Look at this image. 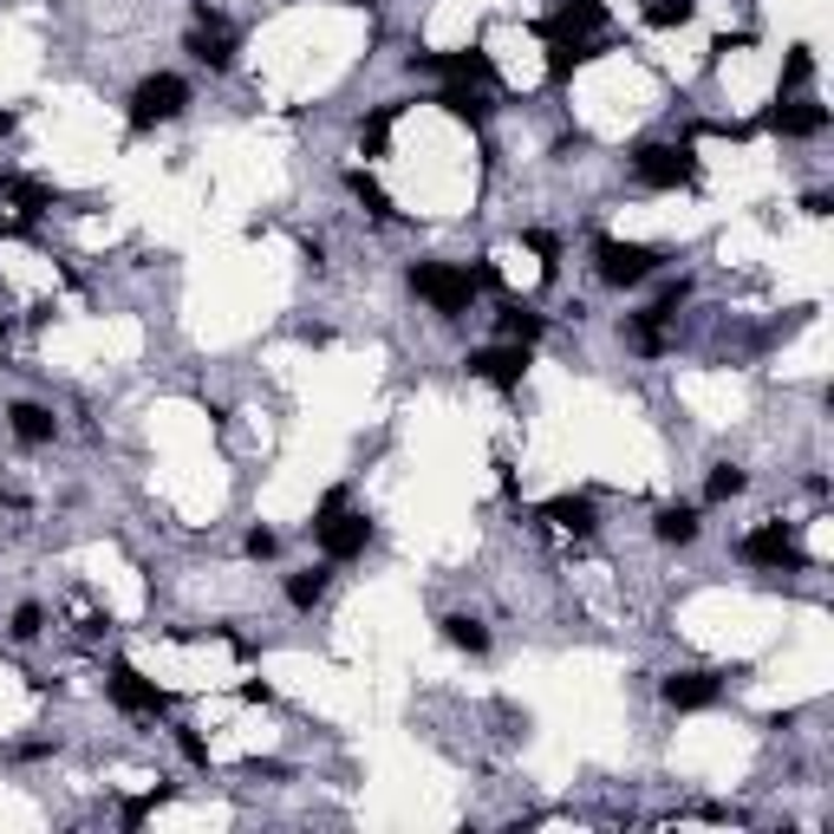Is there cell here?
<instances>
[{
  "label": "cell",
  "instance_id": "obj_1",
  "mask_svg": "<svg viewBox=\"0 0 834 834\" xmlns=\"http://www.w3.org/2000/svg\"><path fill=\"white\" fill-rule=\"evenodd\" d=\"M411 293H424L443 320H457V313H470V300L483 293V280L477 268H450V261H417L411 268Z\"/></svg>",
  "mask_w": 834,
  "mask_h": 834
},
{
  "label": "cell",
  "instance_id": "obj_2",
  "mask_svg": "<svg viewBox=\"0 0 834 834\" xmlns=\"http://www.w3.org/2000/svg\"><path fill=\"white\" fill-rule=\"evenodd\" d=\"M183 105H190V85H183L177 72H150L138 92H131V125H138V131H157V125H170Z\"/></svg>",
  "mask_w": 834,
  "mask_h": 834
},
{
  "label": "cell",
  "instance_id": "obj_3",
  "mask_svg": "<svg viewBox=\"0 0 834 834\" xmlns=\"http://www.w3.org/2000/svg\"><path fill=\"white\" fill-rule=\"evenodd\" d=\"M594 261H600V280H613V287H639V280L659 268V248H645V242H620V235H600V242H594Z\"/></svg>",
  "mask_w": 834,
  "mask_h": 834
},
{
  "label": "cell",
  "instance_id": "obj_4",
  "mask_svg": "<svg viewBox=\"0 0 834 834\" xmlns=\"http://www.w3.org/2000/svg\"><path fill=\"white\" fill-rule=\"evenodd\" d=\"M632 170H639L645 190H685V183H697V157L685 143H645Z\"/></svg>",
  "mask_w": 834,
  "mask_h": 834
},
{
  "label": "cell",
  "instance_id": "obj_5",
  "mask_svg": "<svg viewBox=\"0 0 834 834\" xmlns=\"http://www.w3.org/2000/svg\"><path fill=\"white\" fill-rule=\"evenodd\" d=\"M737 555L750 560V567H769V574H802V567H809L802 542H795L782 522H763L757 535H744V548H737Z\"/></svg>",
  "mask_w": 834,
  "mask_h": 834
},
{
  "label": "cell",
  "instance_id": "obj_6",
  "mask_svg": "<svg viewBox=\"0 0 834 834\" xmlns=\"http://www.w3.org/2000/svg\"><path fill=\"white\" fill-rule=\"evenodd\" d=\"M313 528H320V548H327V560H352V555H365V542H372V522H365V515H346V509H333V515H313Z\"/></svg>",
  "mask_w": 834,
  "mask_h": 834
},
{
  "label": "cell",
  "instance_id": "obj_7",
  "mask_svg": "<svg viewBox=\"0 0 834 834\" xmlns=\"http://www.w3.org/2000/svg\"><path fill=\"white\" fill-rule=\"evenodd\" d=\"M463 365H470V378H483L495 392H515L522 372H528V346H483V352H470Z\"/></svg>",
  "mask_w": 834,
  "mask_h": 834
},
{
  "label": "cell",
  "instance_id": "obj_8",
  "mask_svg": "<svg viewBox=\"0 0 834 834\" xmlns=\"http://www.w3.org/2000/svg\"><path fill=\"white\" fill-rule=\"evenodd\" d=\"M411 72H443L450 85H489L495 78L489 53H477V46H463V53H411Z\"/></svg>",
  "mask_w": 834,
  "mask_h": 834
},
{
  "label": "cell",
  "instance_id": "obj_9",
  "mask_svg": "<svg viewBox=\"0 0 834 834\" xmlns=\"http://www.w3.org/2000/svg\"><path fill=\"white\" fill-rule=\"evenodd\" d=\"M111 697H118L125 710H138V717H163V710H170V692H157L138 665H111Z\"/></svg>",
  "mask_w": 834,
  "mask_h": 834
},
{
  "label": "cell",
  "instance_id": "obj_10",
  "mask_svg": "<svg viewBox=\"0 0 834 834\" xmlns=\"http://www.w3.org/2000/svg\"><path fill=\"white\" fill-rule=\"evenodd\" d=\"M769 131H776V138H822V131H828V111H822L815 98H782V105L769 111Z\"/></svg>",
  "mask_w": 834,
  "mask_h": 834
},
{
  "label": "cell",
  "instance_id": "obj_11",
  "mask_svg": "<svg viewBox=\"0 0 834 834\" xmlns=\"http://www.w3.org/2000/svg\"><path fill=\"white\" fill-rule=\"evenodd\" d=\"M600 53H613V40H600V33H574V40H548V78H574V66H587V60H600Z\"/></svg>",
  "mask_w": 834,
  "mask_h": 834
},
{
  "label": "cell",
  "instance_id": "obj_12",
  "mask_svg": "<svg viewBox=\"0 0 834 834\" xmlns=\"http://www.w3.org/2000/svg\"><path fill=\"white\" fill-rule=\"evenodd\" d=\"M717 697H724L717 672H678V678H665V704H678V710H710Z\"/></svg>",
  "mask_w": 834,
  "mask_h": 834
},
{
  "label": "cell",
  "instance_id": "obj_13",
  "mask_svg": "<svg viewBox=\"0 0 834 834\" xmlns=\"http://www.w3.org/2000/svg\"><path fill=\"white\" fill-rule=\"evenodd\" d=\"M542 522H548V528H560V535H594L600 509H594V495H555V502L542 509Z\"/></svg>",
  "mask_w": 834,
  "mask_h": 834
},
{
  "label": "cell",
  "instance_id": "obj_14",
  "mask_svg": "<svg viewBox=\"0 0 834 834\" xmlns=\"http://www.w3.org/2000/svg\"><path fill=\"white\" fill-rule=\"evenodd\" d=\"M190 53H196L209 72H228V66H235V40H228V26H222V20L190 33Z\"/></svg>",
  "mask_w": 834,
  "mask_h": 834
},
{
  "label": "cell",
  "instance_id": "obj_15",
  "mask_svg": "<svg viewBox=\"0 0 834 834\" xmlns=\"http://www.w3.org/2000/svg\"><path fill=\"white\" fill-rule=\"evenodd\" d=\"M495 327H502V340H509V346H535V340L548 333V320H542V313H528V307H515V300L495 313Z\"/></svg>",
  "mask_w": 834,
  "mask_h": 834
},
{
  "label": "cell",
  "instance_id": "obj_16",
  "mask_svg": "<svg viewBox=\"0 0 834 834\" xmlns=\"http://www.w3.org/2000/svg\"><path fill=\"white\" fill-rule=\"evenodd\" d=\"M437 105H443L450 118H463V125H483V118H489L483 85H443V92H437Z\"/></svg>",
  "mask_w": 834,
  "mask_h": 834
},
{
  "label": "cell",
  "instance_id": "obj_17",
  "mask_svg": "<svg viewBox=\"0 0 834 834\" xmlns=\"http://www.w3.org/2000/svg\"><path fill=\"white\" fill-rule=\"evenodd\" d=\"M0 203H13L20 215H46L53 190H46V183H33V177H0Z\"/></svg>",
  "mask_w": 834,
  "mask_h": 834
},
{
  "label": "cell",
  "instance_id": "obj_18",
  "mask_svg": "<svg viewBox=\"0 0 834 834\" xmlns=\"http://www.w3.org/2000/svg\"><path fill=\"white\" fill-rule=\"evenodd\" d=\"M652 528H659V542H678L685 548V542H697V509L692 502H672V509H659Z\"/></svg>",
  "mask_w": 834,
  "mask_h": 834
},
{
  "label": "cell",
  "instance_id": "obj_19",
  "mask_svg": "<svg viewBox=\"0 0 834 834\" xmlns=\"http://www.w3.org/2000/svg\"><path fill=\"white\" fill-rule=\"evenodd\" d=\"M7 424H13L20 443H53V411H40V405H13Z\"/></svg>",
  "mask_w": 834,
  "mask_h": 834
},
{
  "label": "cell",
  "instance_id": "obj_20",
  "mask_svg": "<svg viewBox=\"0 0 834 834\" xmlns=\"http://www.w3.org/2000/svg\"><path fill=\"white\" fill-rule=\"evenodd\" d=\"M665 320H672V313L645 307V313H632V320H626V340H632L639 352H659V346H665Z\"/></svg>",
  "mask_w": 834,
  "mask_h": 834
},
{
  "label": "cell",
  "instance_id": "obj_21",
  "mask_svg": "<svg viewBox=\"0 0 834 834\" xmlns=\"http://www.w3.org/2000/svg\"><path fill=\"white\" fill-rule=\"evenodd\" d=\"M346 183H352V196L365 203V215H378V222H392V215H398V209H392V196H385V183H378V177H365V170H352Z\"/></svg>",
  "mask_w": 834,
  "mask_h": 834
},
{
  "label": "cell",
  "instance_id": "obj_22",
  "mask_svg": "<svg viewBox=\"0 0 834 834\" xmlns=\"http://www.w3.org/2000/svg\"><path fill=\"white\" fill-rule=\"evenodd\" d=\"M443 639H450V645H463V652H489L483 620H470V613H450V620H443Z\"/></svg>",
  "mask_w": 834,
  "mask_h": 834
},
{
  "label": "cell",
  "instance_id": "obj_23",
  "mask_svg": "<svg viewBox=\"0 0 834 834\" xmlns=\"http://www.w3.org/2000/svg\"><path fill=\"white\" fill-rule=\"evenodd\" d=\"M405 105H378L372 118H365V131H359V143H365V157H378L385 150V138H392V118H398Z\"/></svg>",
  "mask_w": 834,
  "mask_h": 834
},
{
  "label": "cell",
  "instance_id": "obj_24",
  "mask_svg": "<svg viewBox=\"0 0 834 834\" xmlns=\"http://www.w3.org/2000/svg\"><path fill=\"white\" fill-rule=\"evenodd\" d=\"M320 594H327V567H307V574L287 580V600L293 607H320Z\"/></svg>",
  "mask_w": 834,
  "mask_h": 834
},
{
  "label": "cell",
  "instance_id": "obj_25",
  "mask_svg": "<svg viewBox=\"0 0 834 834\" xmlns=\"http://www.w3.org/2000/svg\"><path fill=\"white\" fill-rule=\"evenodd\" d=\"M815 78V53L809 46H789V60H782V92H802Z\"/></svg>",
  "mask_w": 834,
  "mask_h": 834
},
{
  "label": "cell",
  "instance_id": "obj_26",
  "mask_svg": "<svg viewBox=\"0 0 834 834\" xmlns=\"http://www.w3.org/2000/svg\"><path fill=\"white\" fill-rule=\"evenodd\" d=\"M744 483H750V477H744L737 463H717L710 483H704V495H710V502H730V495H744Z\"/></svg>",
  "mask_w": 834,
  "mask_h": 834
},
{
  "label": "cell",
  "instance_id": "obj_27",
  "mask_svg": "<svg viewBox=\"0 0 834 834\" xmlns=\"http://www.w3.org/2000/svg\"><path fill=\"white\" fill-rule=\"evenodd\" d=\"M692 13H697V0H652L645 7L652 26H692Z\"/></svg>",
  "mask_w": 834,
  "mask_h": 834
},
{
  "label": "cell",
  "instance_id": "obj_28",
  "mask_svg": "<svg viewBox=\"0 0 834 834\" xmlns=\"http://www.w3.org/2000/svg\"><path fill=\"white\" fill-rule=\"evenodd\" d=\"M157 802H170V789H143V795H131V802H125V822L138 828V822L150 815V809H157Z\"/></svg>",
  "mask_w": 834,
  "mask_h": 834
},
{
  "label": "cell",
  "instance_id": "obj_29",
  "mask_svg": "<svg viewBox=\"0 0 834 834\" xmlns=\"http://www.w3.org/2000/svg\"><path fill=\"white\" fill-rule=\"evenodd\" d=\"M40 626H46V613H40L33 600H26V607H13V639H33Z\"/></svg>",
  "mask_w": 834,
  "mask_h": 834
},
{
  "label": "cell",
  "instance_id": "obj_30",
  "mask_svg": "<svg viewBox=\"0 0 834 834\" xmlns=\"http://www.w3.org/2000/svg\"><path fill=\"white\" fill-rule=\"evenodd\" d=\"M528 248L542 255V268H555V255H560V242H555V235H542V228H535V235H528Z\"/></svg>",
  "mask_w": 834,
  "mask_h": 834
},
{
  "label": "cell",
  "instance_id": "obj_31",
  "mask_svg": "<svg viewBox=\"0 0 834 834\" xmlns=\"http://www.w3.org/2000/svg\"><path fill=\"white\" fill-rule=\"evenodd\" d=\"M275 548H280V542L268 535V528H248V555H255V560H268Z\"/></svg>",
  "mask_w": 834,
  "mask_h": 834
},
{
  "label": "cell",
  "instance_id": "obj_32",
  "mask_svg": "<svg viewBox=\"0 0 834 834\" xmlns=\"http://www.w3.org/2000/svg\"><path fill=\"white\" fill-rule=\"evenodd\" d=\"M177 744H183V757H190V763H209V744L196 737V730H177Z\"/></svg>",
  "mask_w": 834,
  "mask_h": 834
},
{
  "label": "cell",
  "instance_id": "obj_33",
  "mask_svg": "<svg viewBox=\"0 0 834 834\" xmlns=\"http://www.w3.org/2000/svg\"><path fill=\"white\" fill-rule=\"evenodd\" d=\"M0 131H13V111H0Z\"/></svg>",
  "mask_w": 834,
  "mask_h": 834
},
{
  "label": "cell",
  "instance_id": "obj_34",
  "mask_svg": "<svg viewBox=\"0 0 834 834\" xmlns=\"http://www.w3.org/2000/svg\"><path fill=\"white\" fill-rule=\"evenodd\" d=\"M0 346H7V327H0Z\"/></svg>",
  "mask_w": 834,
  "mask_h": 834
},
{
  "label": "cell",
  "instance_id": "obj_35",
  "mask_svg": "<svg viewBox=\"0 0 834 834\" xmlns=\"http://www.w3.org/2000/svg\"><path fill=\"white\" fill-rule=\"evenodd\" d=\"M365 7H372V0H365Z\"/></svg>",
  "mask_w": 834,
  "mask_h": 834
}]
</instances>
